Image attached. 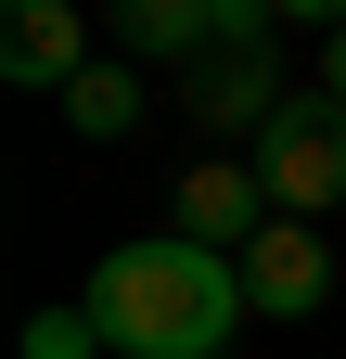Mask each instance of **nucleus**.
Masks as SVG:
<instances>
[{"mask_svg": "<svg viewBox=\"0 0 346 359\" xmlns=\"http://www.w3.org/2000/svg\"><path fill=\"white\" fill-rule=\"evenodd\" d=\"M103 26H116L128 65H193V52H219V0H103Z\"/></svg>", "mask_w": 346, "mask_h": 359, "instance_id": "nucleus-7", "label": "nucleus"}, {"mask_svg": "<svg viewBox=\"0 0 346 359\" xmlns=\"http://www.w3.org/2000/svg\"><path fill=\"white\" fill-rule=\"evenodd\" d=\"M90 65L103 52L77 39V0H0V77H13V90H52V103H64Z\"/></svg>", "mask_w": 346, "mask_h": 359, "instance_id": "nucleus-4", "label": "nucleus"}, {"mask_svg": "<svg viewBox=\"0 0 346 359\" xmlns=\"http://www.w3.org/2000/svg\"><path fill=\"white\" fill-rule=\"evenodd\" d=\"M64 116H77V128H90V142H128V128H141V116H154V90H141V65H128V52H103L90 77H77V90H64Z\"/></svg>", "mask_w": 346, "mask_h": 359, "instance_id": "nucleus-8", "label": "nucleus"}, {"mask_svg": "<svg viewBox=\"0 0 346 359\" xmlns=\"http://www.w3.org/2000/svg\"><path fill=\"white\" fill-rule=\"evenodd\" d=\"M180 116H193V128H270V116H282V65H270V52H205V65L180 77Z\"/></svg>", "mask_w": 346, "mask_h": 359, "instance_id": "nucleus-6", "label": "nucleus"}, {"mask_svg": "<svg viewBox=\"0 0 346 359\" xmlns=\"http://www.w3.org/2000/svg\"><path fill=\"white\" fill-rule=\"evenodd\" d=\"M270 218H282V205H270V180H256V167H231V154L180 167V244H205V257H244Z\"/></svg>", "mask_w": 346, "mask_h": 359, "instance_id": "nucleus-5", "label": "nucleus"}, {"mask_svg": "<svg viewBox=\"0 0 346 359\" xmlns=\"http://www.w3.org/2000/svg\"><path fill=\"white\" fill-rule=\"evenodd\" d=\"M26 359H103V321H90V308H39V321H26Z\"/></svg>", "mask_w": 346, "mask_h": 359, "instance_id": "nucleus-9", "label": "nucleus"}, {"mask_svg": "<svg viewBox=\"0 0 346 359\" xmlns=\"http://www.w3.org/2000/svg\"><path fill=\"white\" fill-rule=\"evenodd\" d=\"M256 180H270V205L282 218H321V205H346V116L321 103V90H295V103L256 128V154H244Z\"/></svg>", "mask_w": 346, "mask_h": 359, "instance_id": "nucleus-2", "label": "nucleus"}, {"mask_svg": "<svg viewBox=\"0 0 346 359\" xmlns=\"http://www.w3.org/2000/svg\"><path fill=\"white\" fill-rule=\"evenodd\" d=\"M321 103L346 116V39H333V52H321Z\"/></svg>", "mask_w": 346, "mask_h": 359, "instance_id": "nucleus-11", "label": "nucleus"}, {"mask_svg": "<svg viewBox=\"0 0 346 359\" xmlns=\"http://www.w3.org/2000/svg\"><path fill=\"white\" fill-rule=\"evenodd\" d=\"M270 13H308V26H333V39H346V0H270Z\"/></svg>", "mask_w": 346, "mask_h": 359, "instance_id": "nucleus-10", "label": "nucleus"}, {"mask_svg": "<svg viewBox=\"0 0 346 359\" xmlns=\"http://www.w3.org/2000/svg\"><path fill=\"white\" fill-rule=\"evenodd\" d=\"M231 283H244V308H256V321H308V308L333 295V244L308 231V218H270V231L231 257Z\"/></svg>", "mask_w": 346, "mask_h": 359, "instance_id": "nucleus-3", "label": "nucleus"}, {"mask_svg": "<svg viewBox=\"0 0 346 359\" xmlns=\"http://www.w3.org/2000/svg\"><path fill=\"white\" fill-rule=\"evenodd\" d=\"M103 321L116 359H219L231 321H244V283H231V257H205L180 231H154V244H116L90 269V295H77Z\"/></svg>", "mask_w": 346, "mask_h": 359, "instance_id": "nucleus-1", "label": "nucleus"}]
</instances>
